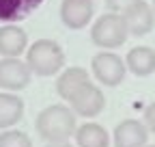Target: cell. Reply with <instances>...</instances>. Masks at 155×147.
Here are the masks:
<instances>
[{
  "mask_svg": "<svg viewBox=\"0 0 155 147\" xmlns=\"http://www.w3.org/2000/svg\"><path fill=\"white\" fill-rule=\"evenodd\" d=\"M35 125H37L39 136L48 143H65L78 130L75 113L69 110V106H65V104H52V106L43 108L37 115Z\"/></svg>",
  "mask_w": 155,
  "mask_h": 147,
  "instance_id": "obj_1",
  "label": "cell"
},
{
  "mask_svg": "<svg viewBox=\"0 0 155 147\" xmlns=\"http://www.w3.org/2000/svg\"><path fill=\"white\" fill-rule=\"evenodd\" d=\"M26 63L35 76H54L65 65V52L52 39H39L28 48Z\"/></svg>",
  "mask_w": 155,
  "mask_h": 147,
  "instance_id": "obj_2",
  "label": "cell"
},
{
  "mask_svg": "<svg viewBox=\"0 0 155 147\" xmlns=\"http://www.w3.org/2000/svg\"><path fill=\"white\" fill-rule=\"evenodd\" d=\"M127 37H129V30H127L123 13H106L101 17H97V22L91 28L93 43H97L99 48H106V50L123 46Z\"/></svg>",
  "mask_w": 155,
  "mask_h": 147,
  "instance_id": "obj_3",
  "label": "cell"
},
{
  "mask_svg": "<svg viewBox=\"0 0 155 147\" xmlns=\"http://www.w3.org/2000/svg\"><path fill=\"white\" fill-rule=\"evenodd\" d=\"M91 69H93V76L104 87H116V84L123 82L127 65L121 61V56H116L114 52H99V54L93 56Z\"/></svg>",
  "mask_w": 155,
  "mask_h": 147,
  "instance_id": "obj_4",
  "label": "cell"
},
{
  "mask_svg": "<svg viewBox=\"0 0 155 147\" xmlns=\"http://www.w3.org/2000/svg\"><path fill=\"white\" fill-rule=\"evenodd\" d=\"M32 71L28 63L19 61V56H5L0 61V89L5 91H22L30 84Z\"/></svg>",
  "mask_w": 155,
  "mask_h": 147,
  "instance_id": "obj_5",
  "label": "cell"
},
{
  "mask_svg": "<svg viewBox=\"0 0 155 147\" xmlns=\"http://www.w3.org/2000/svg\"><path fill=\"white\" fill-rule=\"evenodd\" d=\"M71 104V110L75 115H82V117H97L104 110L106 106V97L101 93V89L99 87H95V84H86L82 87L78 93L69 100Z\"/></svg>",
  "mask_w": 155,
  "mask_h": 147,
  "instance_id": "obj_6",
  "label": "cell"
},
{
  "mask_svg": "<svg viewBox=\"0 0 155 147\" xmlns=\"http://www.w3.org/2000/svg\"><path fill=\"white\" fill-rule=\"evenodd\" d=\"M123 17H125V24H127L129 35H136V37L147 35L153 28V24H155L153 5L144 2V0H138L136 5H131L129 9H125Z\"/></svg>",
  "mask_w": 155,
  "mask_h": 147,
  "instance_id": "obj_7",
  "label": "cell"
},
{
  "mask_svg": "<svg viewBox=\"0 0 155 147\" xmlns=\"http://www.w3.org/2000/svg\"><path fill=\"white\" fill-rule=\"evenodd\" d=\"M149 138V130L144 121L138 119H125L114 128V147H144Z\"/></svg>",
  "mask_w": 155,
  "mask_h": 147,
  "instance_id": "obj_8",
  "label": "cell"
},
{
  "mask_svg": "<svg viewBox=\"0 0 155 147\" xmlns=\"http://www.w3.org/2000/svg\"><path fill=\"white\" fill-rule=\"evenodd\" d=\"M93 17V0H63L61 20L67 28L80 30Z\"/></svg>",
  "mask_w": 155,
  "mask_h": 147,
  "instance_id": "obj_9",
  "label": "cell"
},
{
  "mask_svg": "<svg viewBox=\"0 0 155 147\" xmlns=\"http://www.w3.org/2000/svg\"><path fill=\"white\" fill-rule=\"evenodd\" d=\"M91 82V78H88V71L86 69H82V67H69V69H65L61 76H58V80H56V91H58V95H61L63 100H71L78 91H80L82 87H86Z\"/></svg>",
  "mask_w": 155,
  "mask_h": 147,
  "instance_id": "obj_10",
  "label": "cell"
},
{
  "mask_svg": "<svg viewBox=\"0 0 155 147\" xmlns=\"http://www.w3.org/2000/svg\"><path fill=\"white\" fill-rule=\"evenodd\" d=\"M28 46L26 30L15 24H7L0 28V54L2 56H19Z\"/></svg>",
  "mask_w": 155,
  "mask_h": 147,
  "instance_id": "obj_11",
  "label": "cell"
},
{
  "mask_svg": "<svg viewBox=\"0 0 155 147\" xmlns=\"http://www.w3.org/2000/svg\"><path fill=\"white\" fill-rule=\"evenodd\" d=\"M43 0H0V22H19L41 7Z\"/></svg>",
  "mask_w": 155,
  "mask_h": 147,
  "instance_id": "obj_12",
  "label": "cell"
},
{
  "mask_svg": "<svg viewBox=\"0 0 155 147\" xmlns=\"http://www.w3.org/2000/svg\"><path fill=\"white\" fill-rule=\"evenodd\" d=\"M125 65H127V69L131 74H136V76H151L155 71V50L147 48V46L131 48L127 52Z\"/></svg>",
  "mask_w": 155,
  "mask_h": 147,
  "instance_id": "obj_13",
  "label": "cell"
},
{
  "mask_svg": "<svg viewBox=\"0 0 155 147\" xmlns=\"http://www.w3.org/2000/svg\"><path fill=\"white\" fill-rule=\"evenodd\" d=\"M24 115V100L7 91L0 93V130H9Z\"/></svg>",
  "mask_w": 155,
  "mask_h": 147,
  "instance_id": "obj_14",
  "label": "cell"
},
{
  "mask_svg": "<svg viewBox=\"0 0 155 147\" xmlns=\"http://www.w3.org/2000/svg\"><path fill=\"white\" fill-rule=\"evenodd\" d=\"M75 143H78V147H108L110 136H108L104 125L84 123L75 130Z\"/></svg>",
  "mask_w": 155,
  "mask_h": 147,
  "instance_id": "obj_15",
  "label": "cell"
},
{
  "mask_svg": "<svg viewBox=\"0 0 155 147\" xmlns=\"http://www.w3.org/2000/svg\"><path fill=\"white\" fill-rule=\"evenodd\" d=\"M0 147H32V141L26 132L19 130H5L0 134Z\"/></svg>",
  "mask_w": 155,
  "mask_h": 147,
  "instance_id": "obj_16",
  "label": "cell"
},
{
  "mask_svg": "<svg viewBox=\"0 0 155 147\" xmlns=\"http://www.w3.org/2000/svg\"><path fill=\"white\" fill-rule=\"evenodd\" d=\"M136 2H138V0H106V5L112 13H123L125 9H129Z\"/></svg>",
  "mask_w": 155,
  "mask_h": 147,
  "instance_id": "obj_17",
  "label": "cell"
},
{
  "mask_svg": "<svg viewBox=\"0 0 155 147\" xmlns=\"http://www.w3.org/2000/svg\"><path fill=\"white\" fill-rule=\"evenodd\" d=\"M142 121H144V125H147V130L155 132V102L149 104V106L144 108V117H142Z\"/></svg>",
  "mask_w": 155,
  "mask_h": 147,
  "instance_id": "obj_18",
  "label": "cell"
},
{
  "mask_svg": "<svg viewBox=\"0 0 155 147\" xmlns=\"http://www.w3.org/2000/svg\"><path fill=\"white\" fill-rule=\"evenodd\" d=\"M48 147H73V145H69V141H65V143H48Z\"/></svg>",
  "mask_w": 155,
  "mask_h": 147,
  "instance_id": "obj_19",
  "label": "cell"
},
{
  "mask_svg": "<svg viewBox=\"0 0 155 147\" xmlns=\"http://www.w3.org/2000/svg\"><path fill=\"white\" fill-rule=\"evenodd\" d=\"M153 11H155V0H153Z\"/></svg>",
  "mask_w": 155,
  "mask_h": 147,
  "instance_id": "obj_20",
  "label": "cell"
},
{
  "mask_svg": "<svg viewBox=\"0 0 155 147\" xmlns=\"http://www.w3.org/2000/svg\"><path fill=\"white\" fill-rule=\"evenodd\" d=\"M149 147H155V145H149Z\"/></svg>",
  "mask_w": 155,
  "mask_h": 147,
  "instance_id": "obj_21",
  "label": "cell"
}]
</instances>
